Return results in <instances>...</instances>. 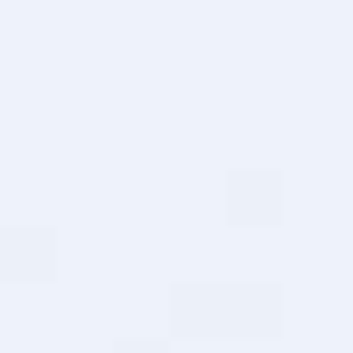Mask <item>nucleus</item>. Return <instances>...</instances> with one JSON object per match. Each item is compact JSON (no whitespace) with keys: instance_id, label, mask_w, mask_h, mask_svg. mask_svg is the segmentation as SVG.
Wrapping results in <instances>:
<instances>
[]
</instances>
